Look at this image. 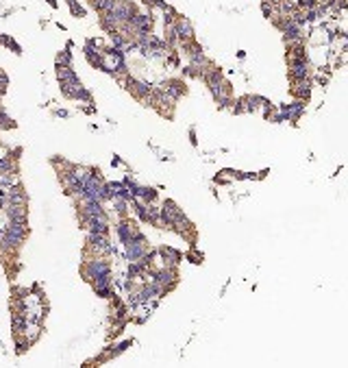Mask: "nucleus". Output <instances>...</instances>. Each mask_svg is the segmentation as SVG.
Returning <instances> with one entry per match:
<instances>
[{
	"mask_svg": "<svg viewBox=\"0 0 348 368\" xmlns=\"http://www.w3.org/2000/svg\"><path fill=\"white\" fill-rule=\"evenodd\" d=\"M188 255H190V259H192V257H194V259H196V264H200V261H202V255H200V253H198V251H190V253H188Z\"/></svg>",
	"mask_w": 348,
	"mask_h": 368,
	"instance_id": "nucleus-10",
	"label": "nucleus"
},
{
	"mask_svg": "<svg viewBox=\"0 0 348 368\" xmlns=\"http://www.w3.org/2000/svg\"><path fill=\"white\" fill-rule=\"evenodd\" d=\"M313 87V77L311 79H296L292 81V94L296 96V101H309Z\"/></svg>",
	"mask_w": 348,
	"mask_h": 368,
	"instance_id": "nucleus-1",
	"label": "nucleus"
},
{
	"mask_svg": "<svg viewBox=\"0 0 348 368\" xmlns=\"http://www.w3.org/2000/svg\"><path fill=\"white\" fill-rule=\"evenodd\" d=\"M3 214L7 220H29V205H7L3 207Z\"/></svg>",
	"mask_w": 348,
	"mask_h": 368,
	"instance_id": "nucleus-4",
	"label": "nucleus"
},
{
	"mask_svg": "<svg viewBox=\"0 0 348 368\" xmlns=\"http://www.w3.org/2000/svg\"><path fill=\"white\" fill-rule=\"evenodd\" d=\"M55 75H57V81H59V83H63V81H74V79H78L76 72L72 70V65H57Z\"/></svg>",
	"mask_w": 348,
	"mask_h": 368,
	"instance_id": "nucleus-6",
	"label": "nucleus"
},
{
	"mask_svg": "<svg viewBox=\"0 0 348 368\" xmlns=\"http://www.w3.org/2000/svg\"><path fill=\"white\" fill-rule=\"evenodd\" d=\"M55 113H57V116H59V118H68V111H63V109H57Z\"/></svg>",
	"mask_w": 348,
	"mask_h": 368,
	"instance_id": "nucleus-11",
	"label": "nucleus"
},
{
	"mask_svg": "<svg viewBox=\"0 0 348 368\" xmlns=\"http://www.w3.org/2000/svg\"><path fill=\"white\" fill-rule=\"evenodd\" d=\"M174 31H176V35H179V42H188V39H194V29H192V22H190L188 18H176Z\"/></svg>",
	"mask_w": 348,
	"mask_h": 368,
	"instance_id": "nucleus-2",
	"label": "nucleus"
},
{
	"mask_svg": "<svg viewBox=\"0 0 348 368\" xmlns=\"http://www.w3.org/2000/svg\"><path fill=\"white\" fill-rule=\"evenodd\" d=\"M68 7H70V11H72V13H74V15H76V18H81V15H83V13H85V9H83V7H81V5L76 3V0H68Z\"/></svg>",
	"mask_w": 348,
	"mask_h": 368,
	"instance_id": "nucleus-9",
	"label": "nucleus"
},
{
	"mask_svg": "<svg viewBox=\"0 0 348 368\" xmlns=\"http://www.w3.org/2000/svg\"><path fill=\"white\" fill-rule=\"evenodd\" d=\"M55 65H72V55L68 51H61L59 55H57Z\"/></svg>",
	"mask_w": 348,
	"mask_h": 368,
	"instance_id": "nucleus-8",
	"label": "nucleus"
},
{
	"mask_svg": "<svg viewBox=\"0 0 348 368\" xmlns=\"http://www.w3.org/2000/svg\"><path fill=\"white\" fill-rule=\"evenodd\" d=\"M59 85H61V94L66 96V98H70V101H76L78 92L83 89V83H81L78 79H74V81H63V83H59Z\"/></svg>",
	"mask_w": 348,
	"mask_h": 368,
	"instance_id": "nucleus-5",
	"label": "nucleus"
},
{
	"mask_svg": "<svg viewBox=\"0 0 348 368\" xmlns=\"http://www.w3.org/2000/svg\"><path fill=\"white\" fill-rule=\"evenodd\" d=\"M0 129H15V120L7 116V111L0 107Z\"/></svg>",
	"mask_w": 348,
	"mask_h": 368,
	"instance_id": "nucleus-7",
	"label": "nucleus"
},
{
	"mask_svg": "<svg viewBox=\"0 0 348 368\" xmlns=\"http://www.w3.org/2000/svg\"><path fill=\"white\" fill-rule=\"evenodd\" d=\"M161 218L166 220V223L170 225V229H172V223H174V218L179 216V214H183V211L179 209V205H176L174 201H164L161 203Z\"/></svg>",
	"mask_w": 348,
	"mask_h": 368,
	"instance_id": "nucleus-3",
	"label": "nucleus"
}]
</instances>
